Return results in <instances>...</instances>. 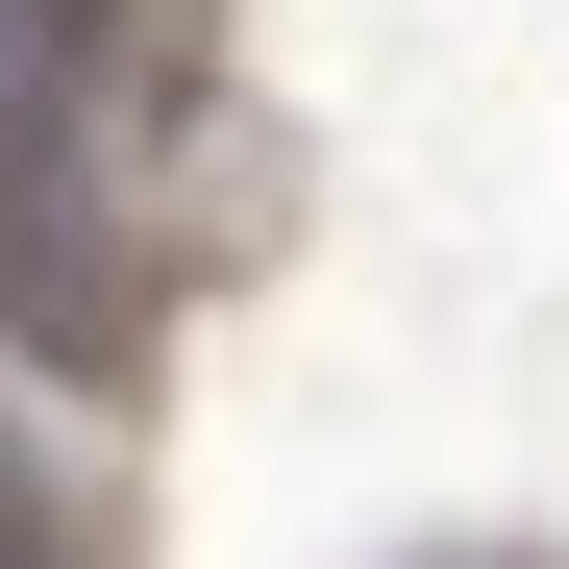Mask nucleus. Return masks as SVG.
Here are the masks:
<instances>
[{
	"label": "nucleus",
	"instance_id": "1",
	"mask_svg": "<svg viewBox=\"0 0 569 569\" xmlns=\"http://www.w3.org/2000/svg\"><path fill=\"white\" fill-rule=\"evenodd\" d=\"M100 74H124V0H0V347H26V371H124V347H149L124 248L74 223Z\"/></svg>",
	"mask_w": 569,
	"mask_h": 569
}]
</instances>
